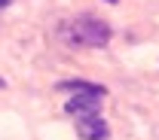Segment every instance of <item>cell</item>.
Returning a JSON list of instances; mask_svg holds the SVG:
<instances>
[{"label": "cell", "instance_id": "obj_1", "mask_svg": "<svg viewBox=\"0 0 159 140\" xmlns=\"http://www.w3.org/2000/svg\"><path fill=\"white\" fill-rule=\"evenodd\" d=\"M61 37L64 43H70V46H89V49H104L110 37H113V31H110V24L98 15H77V19L64 21L61 24Z\"/></svg>", "mask_w": 159, "mask_h": 140}, {"label": "cell", "instance_id": "obj_2", "mask_svg": "<svg viewBox=\"0 0 159 140\" xmlns=\"http://www.w3.org/2000/svg\"><path fill=\"white\" fill-rule=\"evenodd\" d=\"M77 134L83 140H107L110 128L98 113H86V116H77Z\"/></svg>", "mask_w": 159, "mask_h": 140}, {"label": "cell", "instance_id": "obj_3", "mask_svg": "<svg viewBox=\"0 0 159 140\" xmlns=\"http://www.w3.org/2000/svg\"><path fill=\"white\" fill-rule=\"evenodd\" d=\"M101 100H104L101 95H74V98H67L64 110H67L70 116H86V113H98Z\"/></svg>", "mask_w": 159, "mask_h": 140}, {"label": "cell", "instance_id": "obj_4", "mask_svg": "<svg viewBox=\"0 0 159 140\" xmlns=\"http://www.w3.org/2000/svg\"><path fill=\"white\" fill-rule=\"evenodd\" d=\"M58 88L61 91H77V95H107V88L104 85H95V82H86V79H64L58 82Z\"/></svg>", "mask_w": 159, "mask_h": 140}, {"label": "cell", "instance_id": "obj_5", "mask_svg": "<svg viewBox=\"0 0 159 140\" xmlns=\"http://www.w3.org/2000/svg\"><path fill=\"white\" fill-rule=\"evenodd\" d=\"M9 3H12V0H0V6H9Z\"/></svg>", "mask_w": 159, "mask_h": 140}, {"label": "cell", "instance_id": "obj_6", "mask_svg": "<svg viewBox=\"0 0 159 140\" xmlns=\"http://www.w3.org/2000/svg\"><path fill=\"white\" fill-rule=\"evenodd\" d=\"M107 3H116V0H107Z\"/></svg>", "mask_w": 159, "mask_h": 140}, {"label": "cell", "instance_id": "obj_7", "mask_svg": "<svg viewBox=\"0 0 159 140\" xmlns=\"http://www.w3.org/2000/svg\"><path fill=\"white\" fill-rule=\"evenodd\" d=\"M0 88H3V79H0Z\"/></svg>", "mask_w": 159, "mask_h": 140}]
</instances>
